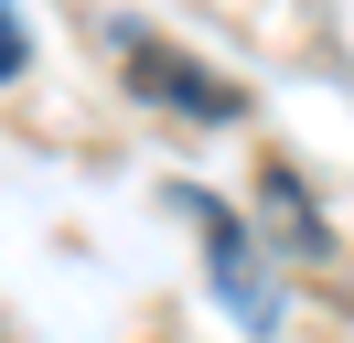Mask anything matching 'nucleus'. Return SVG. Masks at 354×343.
I'll use <instances>...</instances> for the list:
<instances>
[{"instance_id": "1", "label": "nucleus", "mask_w": 354, "mask_h": 343, "mask_svg": "<svg viewBox=\"0 0 354 343\" xmlns=\"http://www.w3.org/2000/svg\"><path fill=\"white\" fill-rule=\"evenodd\" d=\"M140 75H161V86H172V107H194V118H236V86H225V75H194V64L151 54V43H140Z\"/></svg>"}, {"instance_id": "2", "label": "nucleus", "mask_w": 354, "mask_h": 343, "mask_svg": "<svg viewBox=\"0 0 354 343\" xmlns=\"http://www.w3.org/2000/svg\"><path fill=\"white\" fill-rule=\"evenodd\" d=\"M22 54H32V43H22V21L0 11V75H22Z\"/></svg>"}]
</instances>
